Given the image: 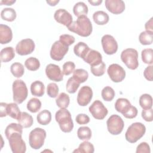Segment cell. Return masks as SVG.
<instances>
[{"label": "cell", "instance_id": "53", "mask_svg": "<svg viewBox=\"0 0 153 153\" xmlns=\"http://www.w3.org/2000/svg\"><path fill=\"white\" fill-rule=\"evenodd\" d=\"M16 0H6V1H3L1 0L0 1V4L1 5H11L13 4H14L16 2Z\"/></svg>", "mask_w": 153, "mask_h": 153}, {"label": "cell", "instance_id": "24", "mask_svg": "<svg viewBox=\"0 0 153 153\" xmlns=\"http://www.w3.org/2000/svg\"><path fill=\"white\" fill-rule=\"evenodd\" d=\"M15 56V51L12 47H7L1 50L0 52L1 61L7 63L11 61Z\"/></svg>", "mask_w": 153, "mask_h": 153}, {"label": "cell", "instance_id": "13", "mask_svg": "<svg viewBox=\"0 0 153 153\" xmlns=\"http://www.w3.org/2000/svg\"><path fill=\"white\" fill-rule=\"evenodd\" d=\"M101 43L104 52L108 55L115 54L118 50V43L111 35H105L101 39Z\"/></svg>", "mask_w": 153, "mask_h": 153}, {"label": "cell", "instance_id": "55", "mask_svg": "<svg viewBox=\"0 0 153 153\" xmlns=\"http://www.w3.org/2000/svg\"><path fill=\"white\" fill-rule=\"evenodd\" d=\"M46 2L50 6H55L57 4H58L59 2V0H48V1H46Z\"/></svg>", "mask_w": 153, "mask_h": 153}, {"label": "cell", "instance_id": "32", "mask_svg": "<svg viewBox=\"0 0 153 153\" xmlns=\"http://www.w3.org/2000/svg\"><path fill=\"white\" fill-rule=\"evenodd\" d=\"M139 40L140 43L143 45H151L153 41V32L143 31L139 36Z\"/></svg>", "mask_w": 153, "mask_h": 153}, {"label": "cell", "instance_id": "37", "mask_svg": "<svg viewBox=\"0 0 153 153\" xmlns=\"http://www.w3.org/2000/svg\"><path fill=\"white\" fill-rule=\"evenodd\" d=\"M80 82L74 76L69 78L67 81L66 89L69 93H75L79 87Z\"/></svg>", "mask_w": 153, "mask_h": 153}, {"label": "cell", "instance_id": "5", "mask_svg": "<svg viewBox=\"0 0 153 153\" xmlns=\"http://www.w3.org/2000/svg\"><path fill=\"white\" fill-rule=\"evenodd\" d=\"M12 88L14 102L17 104L23 103L28 95L26 83L22 79H16L13 83Z\"/></svg>", "mask_w": 153, "mask_h": 153}, {"label": "cell", "instance_id": "20", "mask_svg": "<svg viewBox=\"0 0 153 153\" xmlns=\"http://www.w3.org/2000/svg\"><path fill=\"white\" fill-rule=\"evenodd\" d=\"M13 38V32L11 28L6 25H0V43L6 44L11 41Z\"/></svg>", "mask_w": 153, "mask_h": 153}, {"label": "cell", "instance_id": "43", "mask_svg": "<svg viewBox=\"0 0 153 153\" xmlns=\"http://www.w3.org/2000/svg\"><path fill=\"white\" fill-rule=\"evenodd\" d=\"M106 65L102 61L98 65L90 66V71L93 75L96 76H100L103 75L105 72Z\"/></svg>", "mask_w": 153, "mask_h": 153}, {"label": "cell", "instance_id": "45", "mask_svg": "<svg viewBox=\"0 0 153 153\" xmlns=\"http://www.w3.org/2000/svg\"><path fill=\"white\" fill-rule=\"evenodd\" d=\"M75 69V65L73 62L68 61L63 65V74L65 75H69L74 72Z\"/></svg>", "mask_w": 153, "mask_h": 153}, {"label": "cell", "instance_id": "29", "mask_svg": "<svg viewBox=\"0 0 153 153\" xmlns=\"http://www.w3.org/2000/svg\"><path fill=\"white\" fill-rule=\"evenodd\" d=\"M16 12L12 8H5L1 12L2 19L7 22H13L16 19Z\"/></svg>", "mask_w": 153, "mask_h": 153}, {"label": "cell", "instance_id": "17", "mask_svg": "<svg viewBox=\"0 0 153 153\" xmlns=\"http://www.w3.org/2000/svg\"><path fill=\"white\" fill-rule=\"evenodd\" d=\"M55 20L66 27H68L72 23V15L65 9L59 8L57 10L54 14Z\"/></svg>", "mask_w": 153, "mask_h": 153}, {"label": "cell", "instance_id": "35", "mask_svg": "<svg viewBox=\"0 0 153 153\" xmlns=\"http://www.w3.org/2000/svg\"><path fill=\"white\" fill-rule=\"evenodd\" d=\"M25 66L29 71H36L40 67V62L37 58L30 57L25 60Z\"/></svg>", "mask_w": 153, "mask_h": 153}, {"label": "cell", "instance_id": "2", "mask_svg": "<svg viewBox=\"0 0 153 153\" xmlns=\"http://www.w3.org/2000/svg\"><path fill=\"white\" fill-rule=\"evenodd\" d=\"M55 119L63 132L69 133L72 130L74 123L71 112L66 109L60 108V109L58 110L56 112Z\"/></svg>", "mask_w": 153, "mask_h": 153}, {"label": "cell", "instance_id": "16", "mask_svg": "<svg viewBox=\"0 0 153 153\" xmlns=\"http://www.w3.org/2000/svg\"><path fill=\"white\" fill-rule=\"evenodd\" d=\"M45 74L48 79L56 82H60L63 78V74L60 67L53 63H50L46 66Z\"/></svg>", "mask_w": 153, "mask_h": 153}, {"label": "cell", "instance_id": "51", "mask_svg": "<svg viewBox=\"0 0 153 153\" xmlns=\"http://www.w3.org/2000/svg\"><path fill=\"white\" fill-rule=\"evenodd\" d=\"M7 103H4V102H1L0 103V117H6L7 115V112H6V108H7Z\"/></svg>", "mask_w": 153, "mask_h": 153}, {"label": "cell", "instance_id": "21", "mask_svg": "<svg viewBox=\"0 0 153 153\" xmlns=\"http://www.w3.org/2000/svg\"><path fill=\"white\" fill-rule=\"evenodd\" d=\"M30 92L33 96L42 97L45 92L44 84L40 81H33L30 85Z\"/></svg>", "mask_w": 153, "mask_h": 153}, {"label": "cell", "instance_id": "3", "mask_svg": "<svg viewBox=\"0 0 153 153\" xmlns=\"http://www.w3.org/2000/svg\"><path fill=\"white\" fill-rule=\"evenodd\" d=\"M115 108L117 112L128 119L135 118L138 113L137 108L132 106L130 101L126 98L118 99L115 103Z\"/></svg>", "mask_w": 153, "mask_h": 153}, {"label": "cell", "instance_id": "42", "mask_svg": "<svg viewBox=\"0 0 153 153\" xmlns=\"http://www.w3.org/2000/svg\"><path fill=\"white\" fill-rule=\"evenodd\" d=\"M115 91L110 86H106L104 87L101 92V95L103 99L106 102H110L113 100L115 97Z\"/></svg>", "mask_w": 153, "mask_h": 153}, {"label": "cell", "instance_id": "38", "mask_svg": "<svg viewBox=\"0 0 153 153\" xmlns=\"http://www.w3.org/2000/svg\"><path fill=\"white\" fill-rule=\"evenodd\" d=\"M94 151V148L93 145L85 140L79 144L78 149L74 151V152H84V153H93Z\"/></svg>", "mask_w": 153, "mask_h": 153}, {"label": "cell", "instance_id": "4", "mask_svg": "<svg viewBox=\"0 0 153 153\" xmlns=\"http://www.w3.org/2000/svg\"><path fill=\"white\" fill-rule=\"evenodd\" d=\"M146 131V127L142 123H132L127 128L125 137L127 142L133 143L143 136Z\"/></svg>", "mask_w": 153, "mask_h": 153}, {"label": "cell", "instance_id": "54", "mask_svg": "<svg viewBox=\"0 0 153 153\" xmlns=\"http://www.w3.org/2000/svg\"><path fill=\"white\" fill-rule=\"evenodd\" d=\"M88 2L92 5L93 6H98L100 5L102 2V0H97V1H92V0H89Z\"/></svg>", "mask_w": 153, "mask_h": 153}, {"label": "cell", "instance_id": "48", "mask_svg": "<svg viewBox=\"0 0 153 153\" xmlns=\"http://www.w3.org/2000/svg\"><path fill=\"white\" fill-rule=\"evenodd\" d=\"M142 118L147 122H151L153 120V110L152 108L143 109L142 111Z\"/></svg>", "mask_w": 153, "mask_h": 153}, {"label": "cell", "instance_id": "34", "mask_svg": "<svg viewBox=\"0 0 153 153\" xmlns=\"http://www.w3.org/2000/svg\"><path fill=\"white\" fill-rule=\"evenodd\" d=\"M91 130L87 126H82L77 130V136L82 140H88L91 137Z\"/></svg>", "mask_w": 153, "mask_h": 153}, {"label": "cell", "instance_id": "52", "mask_svg": "<svg viewBox=\"0 0 153 153\" xmlns=\"http://www.w3.org/2000/svg\"><path fill=\"white\" fill-rule=\"evenodd\" d=\"M145 27L146 30L153 32V18L151 17L145 25Z\"/></svg>", "mask_w": 153, "mask_h": 153}, {"label": "cell", "instance_id": "40", "mask_svg": "<svg viewBox=\"0 0 153 153\" xmlns=\"http://www.w3.org/2000/svg\"><path fill=\"white\" fill-rule=\"evenodd\" d=\"M141 57L143 63L151 65L153 63V50L152 48L143 49L141 52Z\"/></svg>", "mask_w": 153, "mask_h": 153}, {"label": "cell", "instance_id": "33", "mask_svg": "<svg viewBox=\"0 0 153 153\" xmlns=\"http://www.w3.org/2000/svg\"><path fill=\"white\" fill-rule=\"evenodd\" d=\"M139 105L143 109L152 108V97L149 94H143L139 97Z\"/></svg>", "mask_w": 153, "mask_h": 153}, {"label": "cell", "instance_id": "25", "mask_svg": "<svg viewBox=\"0 0 153 153\" xmlns=\"http://www.w3.org/2000/svg\"><path fill=\"white\" fill-rule=\"evenodd\" d=\"M7 115L10 116L13 119L18 120L20 115H21L20 110L17 105V103H7V108H6Z\"/></svg>", "mask_w": 153, "mask_h": 153}, {"label": "cell", "instance_id": "44", "mask_svg": "<svg viewBox=\"0 0 153 153\" xmlns=\"http://www.w3.org/2000/svg\"><path fill=\"white\" fill-rule=\"evenodd\" d=\"M47 93L49 97L51 98H55L58 96L59 87L54 82H51L48 84L47 87Z\"/></svg>", "mask_w": 153, "mask_h": 153}, {"label": "cell", "instance_id": "18", "mask_svg": "<svg viewBox=\"0 0 153 153\" xmlns=\"http://www.w3.org/2000/svg\"><path fill=\"white\" fill-rule=\"evenodd\" d=\"M105 5L106 9L114 14L122 13L126 8L125 3L122 0H106Z\"/></svg>", "mask_w": 153, "mask_h": 153}, {"label": "cell", "instance_id": "6", "mask_svg": "<svg viewBox=\"0 0 153 153\" xmlns=\"http://www.w3.org/2000/svg\"><path fill=\"white\" fill-rule=\"evenodd\" d=\"M121 59L126 66L131 70H135L139 66L138 53L134 48H128L124 50L121 53Z\"/></svg>", "mask_w": 153, "mask_h": 153}, {"label": "cell", "instance_id": "15", "mask_svg": "<svg viewBox=\"0 0 153 153\" xmlns=\"http://www.w3.org/2000/svg\"><path fill=\"white\" fill-rule=\"evenodd\" d=\"M93 97V91L90 87L85 85L82 87L77 95V103L81 106H87Z\"/></svg>", "mask_w": 153, "mask_h": 153}, {"label": "cell", "instance_id": "12", "mask_svg": "<svg viewBox=\"0 0 153 153\" xmlns=\"http://www.w3.org/2000/svg\"><path fill=\"white\" fill-rule=\"evenodd\" d=\"M89 112L96 120H103L108 113L107 108L103 103L99 100H96L89 107Z\"/></svg>", "mask_w": 153, "mask_h": 153}, {"label": "cell", "instance_id": "11", "mask_svg": "<svg viewBox=\"0 0 153 153\" xmlns=\"http://www.w3.org/2000/svg\"><path fill=\"white\" fill-rule=\"evenodd\" d=\"M108 74L110 79L114 82H120L126 77V71L124 68L118 64L112 63L107 69Z\"/></svg>", "mask_w": 153, "mask_h": 153}, {"label": "cell", "instance_id": "19", "mask_svg": "<svg viewBox=\"0 0 153 153\" xmlns=\"http://www.w3.org/2000/svg\"><path fill=\"white\" fill-rule=\"evenodd\" d=\"M83 60L89 64L90 66H94L102 62V56L98 51L90 49L83 59Z\"/></svg>", "mask_w": 153, "mask_h": 153}, {"label": "cell", "instance_id": "36", "mask_svg": "<svg viewBox=\"0 0 153 153\" xmlns=\"http://www.w3.org/2000/svg\"><path fill=\"white\" fill-rule=\"evenodd\" d=\"M10 71L15 77L20 78L25 73V68L22 63L19 62H15L11 65Z\"/></svg>", "mask_w": 153, "mask_h": 153}, {"label": "cell", "instance_id": "28", "mask_svg": "<svg viewBox=\"0 0 153 153\" xmlns=\"http://www.w3.org/2000/svg\"><path fill=\"white\" fill-rule=\"evenodd\" d=\"M88 11V7L83 2H78L76 3L73 7L74 14L78 17L82 16H87Z\"/></svg>", "mask_w": 153, "mask_h": 153}, {"label": "cell", "instance_id": "39", "mask_svg": "<svg viewBox=\"0 0 153 153\" xmlns=\"http://www.w3.org/2000/svg\"><path fill=\"white\" fill-rule=\"evenodd\" d=\"M41 108V101L35 97L30 99L27 103V109L32 113L37 112Z\"/></svg>", "mask_w": 153, "mask_h": 153}, {"label": "cell", "instance_id": "30", "mask_svg": "<svg viewBox=\"0 0 153 153\" xmlns=\"http://www.w3.org/2000/svg\"><path fill=\"white\" fill-rule=\"evenodd\" d=\"M23 126L20 125L19 123H11L9 125H8L5 130V134L7 139L10 136L11 134L15 133H19L20 134H22L23 133Z\"/></svg>", "mask_w": 153, "mask_h": 153}, {"label": "cell", "instance_id": "8", "mask_svg": "<svg viewBox=\"0 0 153 153\" xmlns=\"http://www.w3.org/2000/svg\"><path fill=\"white\" fill-rule=\"evenodd\" d=\"M107 129L110 134L112 135H118L120 134L124 127V123L121 117L117 114L110 116L107 121Z\"/></svg>", "mask_w": 153, "mask_h": 153}, {"label": "cell", "instance_id": "9", "mask_svg": "<svg viewBox=\"0 0 153 153\" xmlns=\"http://www.w3.org/2000/svg\"><path fill=\"white\" fill-rule=\"evenodd\" d=\"M69 50V46L58 40L55 41L51 48L50 55L51 58L56 61L62 60Z\"/></svg>", "mask_w": 153, "mask_h": 153}, {"label": "cell", "instance_id": "1", "mask_svg": "<svg viewBox=\"0 0 153 153\" xmlns=\"http://www.w3.org/2000/svg\"><path fill=\"white\" fill-rule=\"evenodd\" d=\"M68 29L69 31L81 36L87 37L91 35L93 26L89 18L87 16H82L78 17L76 20L73 22Z\"/></svg>", "mask_w": 153, "mask_h": 153}, {"label": "cell", "instance_id": "49", "mask_svg": "<svg viewBox=\"0 0 153 153\" xmlns=\"http://www.w3.org/2000/svg\"><path fill=\"white\" fill-rule=\"evenodd\" d=\"M90 117L85 114H79L75 117L76 122L80 125L86 124L90 122Z\"/></svg>", "mask_w": 153, "mask_h": 153}, {"label": "cell", "instance_id": "26", "mask_svg": "<svg viewBox=\"0 0 153 153\" xmlns=\"http://www.w3.org/2000/svg\"><path fill=\"white\" fill-rule=\"evenodd\" d=\"M18 123L23 126V128L30 127L33 123V120L30 114L26 112H22L17 120Z\"/></svg>", "mask_w": 153, "mask_h": 153}, {"label": "cell", "instance_id": "31", "mask_svg": "<svg viewBox=\"0 0 153 153\" xmlns=\"http://www.w3.org/2000/svg\"><path fill=\"white\" fill-rule=\"evenodd\" d=\"M57 106L62 109H66L70 103V98L68 94L65 93H61L56 99Z\"/></svg>", "mask_w": 153, "mask_h": 153}, {"label": "cell", "instance_id": "41", "mask_svg": "<svg viewBox=\"0 0 153 153\" xmlns=\"http://www.w3.org/2000/svg\"><path fill=\"white\" fill-rule=\"evenodd\" d=\"M81 84L86 81L88 78V73L84 69H75L73 72V76Z\"/></svg>", "mask_w": 153, "mask_h": 153}, {"label": "cell", "instance_id": "10", "mask_svg": "<svg viewBox=\"0 0 153 153\" xmlns=\"http://www.w3.org/2000/svg\"><path fill=\"white\" fill-rule=\"evenodd\" d=\"M22 134L15 133L8 137V142L10 148L13 153H25L26 151V146L22 139Z\"/></svg>", "mask_w": 153, "mask_h": 153}, {"label": "cell", "instance_id": "46", "mask_svg": "<svg viewBox=\"0 0 153 153\" xmlns=\"http://www.w3.org/2000/svg\"><path fill=\"white\" fill-rule=\"evenodd\" d=\"M59 40L66 44L67 45L70 46L74 43L75 39V37L72 35L69 34H63L60 36Z\"/></svg>", "mask_w": 153, "mask_h": 153}, {"label": "cell", "instance_id": "47", "mask_svg": "<svg viewBox=\"0 0 153 153\" xmlns=\"http://www.w3.org/2000/svg\"><path fill=\"white\" fill-rule=\"evenodd\" d=\"M136 153H150L151 149L148 143L145 142H141L136 148Z\"/></svg>", "mask_w": 153, "mask_h": 153}, {"label": "cell", "instance_id": "7", "mask_svg": "<svg viewBox=\"0 0 153 153\" xmlns=\"http://www.w3.org/2000/svg\"><path fill=\"white\" fill-rule=\"evenodd\" d=\"M47 133L44 129L36 127L32 130L29 135L30 146L34 149H40L44 145Z\"/></svg>", "mask_w": 153, "mask_h": 153}, {"label": "cell", "instance_id": "27", "mask_svg": "<svg viewBox=\"0 0 153 153\" xmlns=\"http://www.w3.org/2000/svg\"><path fill=\"white\" fill-rule=\"evenodd\" d=\"M36 120L39 124L46 126L51 121V114L48 110L44 109L37 115Z\"/></svg>", "mask_w": 153, "mask_h": 153}, {"label": "cell", "instance_id": "14", "mask_svg": "<svg viewBox=\"0 0 153 153\" xmlns=\"http://www.w3.org/2000/svg\"><path fill=\"white\" fill-rule=\"evenodd\" d=\"M35 47V42L32 39H23L16 45V51L20 56H26L31 54L34 51Z\"/></svg>", "mask_w": 153, "mask_h": 153}, {"label": "cell", "instance_id": "23", "mask_svg": "<svg viewBox=\"0 0 153 153\" xmlns=\"http://www.w3.org/2000/svg\"><path fill=\"white\" fill-rule=\"evenodd\" d=\"M90 50V48L87 44L84 42H78L74 47V52L75 54L82 59L85 57Z\"/></svg>", "mask_w": 153, "mask_h": 153}, {"label": "cell", "instance_id": "22", "mask_svg": "<svg viewBox=\"0 0 153 153\" xmlns=\"http://www.w3.org/2000/svg\"><path fill=\"white\" fill-rule=\"evenodd\" d=\"M93 19L96 24L98 25H105L109 22V17L103 11H97L93 13Z\"/></svg>", "mask_w": 153, "mask_h": 153}, {"label": "cell", "instance_id": "50", "mask_svg": "<svg viewBox=\"0 0 153 153\" xmlns=\"http://www.w3.org/2000/svg\"><path fill=\"white\" fill-rule=\"evenodd\" d=\"M152 65H149L147 66L143 72V75L145 78L149 81H152Z\"/></svg>", "mask_w": 153, "mask_h": 153}]
</instances>
